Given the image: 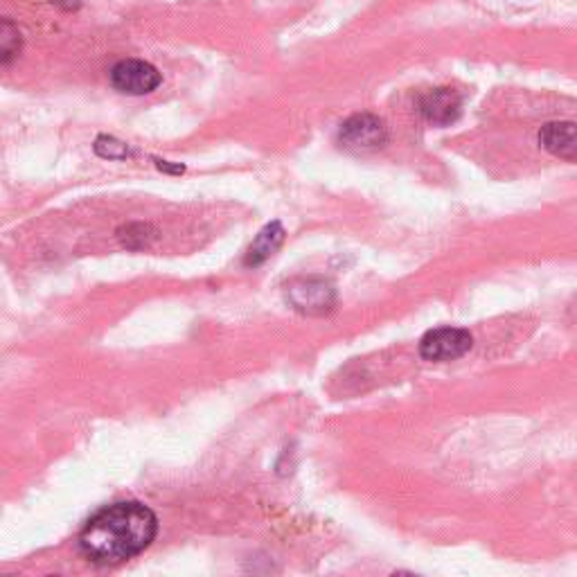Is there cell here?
Masks as SVG:
<instances>
[{
  "label": "cell",
  "instance_id": "11",
  "mask_svg": "<svg viewBox=\"0 0 577 577\" xmlns=\"http://www.w3.org/2000/svg\"><path fill=\"white\" fill-rule=\"evenodd\" d=\"M95 153L100 159H106V161H125L129 159V147L120 140H115L111 136H100L93 145Z\"/></svg>",
  "mask_w": 577,
  "mask_h": 577
},
{
  "label": "cell",
  "instance_id": "2",
  "mask_svg": "<svg viewBox=\"0 0 577 577\" xmlns=\"http://www.w3.org/2000/svg\"><path fill=\"white\" fill-rule=\"evenodd\" d=\"M338 142L343 149L355 153H370L386 147L389 129L381 118L372 113H357L345 120L338 129Z\"/></svg>",
  "mask_w": 577,
  "mask_h": 577
},
{
  "label": "cell",
  "instance_id": "4",
  "mask_svg": "<svg viewBox=\"0 0 577 577\" xmlns=\"http://www.w3.org/2000/svg\"><path fill=\"white\" fill-rule=\"evenodd\" d=\"M474 348V338L468 330L438 327L419 341V355L427 361H453L465 357Z\"/></svg>",
  "mask_w": 577,
  "mask_h": 577
},
{
  "label": "cell",
  "instance_id": "1",
  "mask_svg": "<svg viewBox=\"0 0 577 577\" xmlns=\"http://www.w3.org/2000/svg\"><path fill=\"white\" fill-rule=\"evenodd\" d=\"M159 519L138 501H120L95 512L80 532V553L100 566L123 564L151 546Z\"/></svg>",
  "mask_w": 577,
  "mask_h": 577
},
{
  "label": "cell",
  "instance_id": "7",
  "mask_svg": "<svg viewBox=\"0 0 577 577\" xmlns=\"http://www.w3.org/2000/svg\"><path fill=\"white\" fill-rule=\"evenodd\" d=\"M540 145L553 157L573 163L577 157V138L573 123H549L540 131Z\"/></svg>",
  "mask_w": 577,
  "mask_h": 577
},
{
  "label": "cell",
  "instance_id": "3",
  "mask_svg": "<svg viewBox=\"0 0 577 577\" xmlns=\"http://www.w3.org/2000/svg\"><path fill=\"white\" fill-rule=\"evenodd\" d=\"M163 84L157 66L140 59H125L111 68V86L123 95H149Z\"/></svg>",
  "mask_w": 577,
  "mask_h": 577
},
{
  "label": "cell",
  "instance_id": "10",
  "mask_svg": "<svg viewBox=\"0 0 577 577\" xmlns=\"http://www.w3.org/2000/svg\"><path fill=\"white\" fill-rule=\"evenodd\" d=\"M118 238L120 242L131 249V251H140V249H147L153 238H157V230H153L149 223H142V221H136V223H127L118 230Z\"/></svg>",
  "mask_w": 577,
  "mask_h": 577
},
{
  "label": "cell",
  "instance_id": "12",
  "mask_svg": "<svg viewBox=\"0 0 577 577\" xmlns=\"http://www.w3.org/2000/svg\"><path fill=\"white\" fill-rule=\"evenodd\" d=\"M50 3L61 12H77L82 8V0H50Z\"/></svg>",
  "mask_w": 577,
  "mask_h": 577
},
{
  "label": "cell",
  "instance_id": "9",
  "mask_svg": "<svg viewBox=\"0 0 577 577\" xmlns=\"http://www.w3.org/2000/svg\"><path fill=\"white\" fill-rule=\"evenodd\" d=\"M23 53V32L16 21L0 16V66H10Z\"/></svg>",
  "mask_w": 577,
  "mask_h": 577
},
{
  "label": "cell",
  "instance_id": "5",
  "mask_svg": "<svg viewBox=\"0 0 577 577\" xmlns=\"http://www.w3.org/2000/svg\"><path fill=\"white\" fill-rule=\"evenodd\" d=\"M289 302L293 304V310L302 314L321 316L327 314L336 304V291L330 282L321 278H304V280H296L289 287Z\"/></svg>",
  "mask_w": 577,
  "mask_h": 577
},
{
  "label": "cell",
  "instance_id": "6",
  "mask_svg": "<svg viewBox=\"0 0 577 577\" xmlns=\"http://www.w3.org/2000/svg\"><path fill=\"white\" fill-rule=\"evenodd\" d=\"M463 100L453 89H434L419 97V113L434 127H449L460 118Z\"/></svg>",
  "mask_w": 577,
  "mask_h": 577
},
{
  "label": "cell",
  "instance_id": "8",
  "mask_svg": "<svg viewBox=\"0 0 577 577\" xmlns=\"http://www.w3.org/2000/svg\"><path fill=\"white\" fill-rule=\"evenodd\" d=\"M282 242H285V228H282V223L280 221L266 223L259 230V233H257V238L253 240V244L249 246L246 257H244V264L246 266H253V268L259 266V264H264L268 257H272L280 249Z\"/></svg>",
  "mask_w": 577,
  "mask_h": 577
},
{
  "label": "cell",
  "instance_id": "13",
  "mask_svg": "<svg viewBox=\"0 0 577 577\" xmlns=\"http://www.w3.org/2000/svg\"><path fill=\"white\" fill-rule=\"evenodd\" d=\"M157 165H159L161 172H170V174H183V172H185L183 165H172V163H168V161H157Z\"/></svg>",
  "mask_w": 577,
  "mask_h": 577
}]
</instances>
